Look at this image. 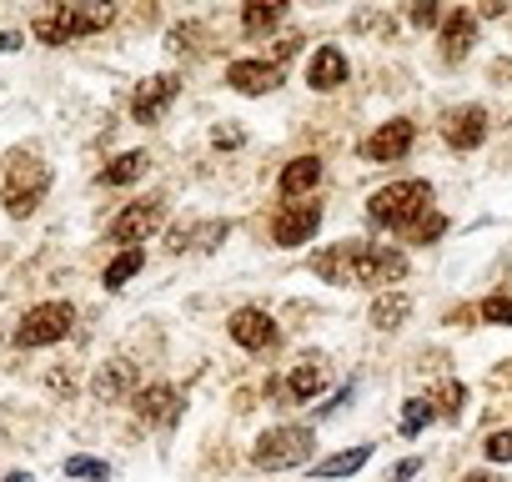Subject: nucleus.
<instances>
[{
    "mask_svg": "<svg viewBox=\"0 0 512 482\" xmlns=\"http://www.w3.org/2000/svg\"><path fill=\"white\" fill-rule=\"evenodd\" d=\"M111 21H116V6H111V0H66V6L36 16L31 31H36V41H46V46H66V41H81V36L106 31Z\"/></svg>",
    "mask_w": 512,
    "mask_h": 482,
    "instance_id": "obj_2",
    "label": "nucleus"
},
{
    "mask_svg": "<svg viewBox=\"0 0 512 482\" xmlns=\"http://www.w3.org/2000/svg\"><path fill=\"white\" fill-rule=\"evenodd\" d=\"M442 231H447V216H442V211H427V216H422V221H417L407 236L417 241V247H432V241H437Z\"/></svg>",
    "mask_w": 512,
    "mask_h": 482,
    "instance_id": "obj_28",
    "label": "nucleus"
},
{
    "mask_svg": "<svg viewBox=\"0 0 512 482\" xmlns=\"http://www.w3.org/2000/svg\"><path fill=\"white\" fill-rule=\"evenodd\" d=\"M96 397H106V402L136 397V372H131V362H106V367L96 372Z\"/></svg>",
    "mask_w": 512,
    "mask_h": 482,
    "instance_id": "obj_19",
    "label": "nucleus"
},
{
    "mask_svg": "<svg viewBox=\"0 0 512 482\" xmlns=\"http://www.w3.org/2000/svg\"><path fill=\"white\" fill-rule=\"evenodd\" d=\"M322 226V206L317 201H292L277 221H272V241L277 247H302V241H312Z\"/></svg>",
    "mask_w": 512,
    "mask_h": 482,
    "instance_id": "obj_8",
    "label": "nucleus"
},
{
    "mask_svg": "<svg viewBox=\"0 0 512 482\" xmlns=\"http://www.w3.org/2000/svg\"><path fill=\"white\" fill-rule=\"evenodd\" d=\"M462 402H467V387H462V382H442L432 407H437L442 417H452V422H457V417H462Z\"/></svg>",
    "mask_w": 512,
    "mask_h": 482,
    "instance_id": "obj_27",
    "label": "nucleus"
},
{
    "mask_svg": "<svg viewBox=\"0 0 512 482\" xmlns=\"http://www.w3.org/2000/svg\"><path fill=\"white\" fill-rule=\"evenodd\" d=\"M46 191H51V166L41 156L21 151L11 161V171H6V191H0V196H6V211L11 216H31L46 201Z\"/></svg>",
    "mask_w": 512,
    "mask_h": 482,
    "instance_id": "obj_4",
    "label": "nucleus"
},
{
    "mask_svg": "<svg viewBox=\"0 0 512 482\" xmlns=\"http://www.w3.org/2000/svg\"><path fill=\"white\" fill-rule=\"evenodd\" d=\"M146 166H151V156L146 151H126V156H116L111 166H101V186H131V181H141L146 176Z\"/></svg>",
    "mask_w": 512,
    "mask_h": 482,
    "instance_id": "obj_21",
    "label": "nucleus"
},
{
    "mask_svg": "<svg viewBox=\"0 0 512 482\" xmlns=\"http://www.w3.org/2000/svg\"><path fill=\"white\" fill-rule=\"evenodd\" d=\"M462 482H502V477H497V472H487V467H482V472H467V477H462Z\"/></svg>",
    "mask_w": 512,
    "mask_h": 482,
    "instance_id": "obj_37",
    "label": "nucleus"
},
{
    "mask_svg": "<svg viewBox=\"0 0 512 482\" xmlns=\"http://www.w3.org/2000/svg\"><path fill=\"white\" fill-rule=\"evenodd\" d=\"M226 81L241 96H272L282 86V66L277 61H231L226 66Z\"/></svg>",
    "mask_w": 512,
    "mask_h": 482,
    "instance_id": "obj_11",
    "label": "nucleus"
},
{
    "mask_svg": "<svg viewBox=\"0 0 512 482\" xmlns=\"http://www.w3.org/2000/svg\"><path fill=\"white\" fill-rule=\"evenodd\" d=\"M432 417H437L432 397H412V402H402V437H417Z\"/></svg>",
    "mask_w": 512,
    "mask_h": 482,
    "instance_id": "obj_26",
    "label": "nucleus"
},
{
    "mask_svg": "<svg viewBox=\"0 0 512 482\" xmlns=\"http://www.w3.org/2000/svg\"><path fill=\"white\" fill-rule=\"evenodd\" d=\"M417 472H422V457H407V462L392 467V482H407V477H417Z\"/></svg>",
    "mask_w": 512,
    "mask_h": 482,
    "instance_id": "obj_34",
    "label": "nucleus"
},
{
    "mask_svg": "<svg viewBox=\"0 0 512 482\" xmlns=\"http://www.w3.org/2000/svg\"><path fill=\"white\" fill-rule=\"evenodd\" d=\"M407 312H412V302H407L402 292H382V297L372 302V317H367V322H372L377 332H397V327L407 322Z\"/></svg>",
    "mask_w": 512,
    "mask_h": 482,
    "instance_id": "obj_22",
    "label": "nucleus"
},
{
    "mask_svg": "<svg viewBox=\"0 0 512 482\" xmlns=\"http://www.w3.org/2000/svg\"><path fill=\"white\" fill-rule=\"evenodd\" d=\"M282 16H287V0H246V6H241V31H246V36H262V31H272Z\"/></svg>",
    "mask_w": 512,
    "mask_h": 482,
    "instance_id": "obj_20",
    "label": "nucleus"
},
{
    "mask_svg": "<svg viewBox=\"0 0 512 482\" xmlns=\"http://www.w3.org/2000/svg\"><path fill=\"white\" fill-rule=\"evenodd\" d=\"M317 181H322V156H297V161H287V166H282V181H277V186H282V196H287V201H297V196H302V191H312Z\"/></svg>",
    "mask_w": 512,
    "mask_h": 482,
    "instance_id": "obj_18",
    "label": "nucleus"
},
{
    "mask_svg": "<svg viewBox=\"0 0 512 482\" xmlns=\"http://www.w3.org/2000/svg\"><path fill=\"white\" fill-rule=\"evenodd\" d=\"M312 427H272L256 437L251 447V462L262 467V472H287V467H302L312 457Z\"/></svg>",
    "mask_w": 512,
    "mask_h": 482,
    "instance_id": "obj_5",
    "label": "nucleus"
},
{
    "mask_svg": "<svg viewBox=\"0 0 512 482\" xmlns=\"http://www.w3.org/2000/svg\"><path fill=\"white\" fill-rule=\"evenodd\" d=\"M297 51H302V41H297V36H287V41H277V61H292Z\"/></svg>",
    "mask_w": 512,
    "mask_h": 482,
    "instance_id": "obj_36",
    "label": "nucleus"
},
{
    "mask_svg": "<svg viewBox=\"0 0 512 482\" xmlns=\"http://www.w3.org/2000/svg\"><path fill=\"white\" fill-rule=\"evenodd\" d=\"M166 46H171L176 56H201V51H206V26H201V21H181V26H171Z\"/></svg>",
    "mask_w": 512,
    "mask_h": 482,
    "instance_id": "obj_25",
    "label": "nucleus"
},
{
    "mask_svg": "<svg viewBox=\"0 0 512 482\" xmlns=\"http://www.w3.org/2000/svg\"><path fill=\"white\" fill-rule=\"evenodd\" d=\"M161 216H166V201H161V196H146V201L126 206V211L111 221V241H121V247H136V241H146V236L161 226Z\"/></svg>",
    "mask_w": 512,
    "mask_h": 482,
    "instance_id": "obj_7",
    "label": "nucleus"
},
{
    "mask_svg": "<svg viewBox=\"0 0 512 482\" xmlns=\"http://www.w3.org/2000/svg\"><path fill=\"white\" fill-rule=\"evenodd\" d=\"M71 322H76V307L71 302H41L16 327V347H51V342L71 337Z\"/></svg>",
    "mask_w": 512,
    "mask_h": 482,
    "instance_id": "obj_6",
    "label": "nucleus"
},
{
    "mask_svg": "<svg viewBox=\"0 0 512 482\" xmlns=\"http://www.w3.org/2000/svg\"><path fill=\"white\" fill-rule=\"evenodd\" d=\"M347 81V56L337 51V46H322L317 56H312V66H307V86L312 91H337Z\"/></svg>",
    "mask_w": 512,
    "mask_h": 482,
    "instance_id": "obj_17",
    "label": "nucleus"
},
{
    "mask_svg": "<svg viewBox=\"0 0 512 482\" xmlns=\"http://www.w3.org/2000/svg\"><path fill=\"white\" fill-rule=\"evenodd\" d=\"M66 477H91V482H106V477H111V462H101V457H71V462H66Z\"/></svg>",
    "mask_w": 512,
    "mask_h": 482,
    "instance_id": "obj_29",
    "label": "nucleus"
},
{
    "mask_svg": "<svg viewBox=\"0 0 512 482\" xmlns=\"http://www.w3.org/2000/svg\"><path fill=\"white\" fill-rule=\"evenodd\" d=\"M312 272L342 287H382V282H402L407 277V257L387 252V247H362V241H342L332 252L312 257Z\"/></svg>",
    "mask_w": 512,
    "mask_h": 482,
    "instance_id": "obj_1",
    "label": "nucleus"
},
{
    "mask_svg": "<svg viewBox=\"0 0 512 482\" xmlns=\"http://www.w3.org/2000/svg\"><path fill=\"white\" fill-rule=\"evenodd\" d=\"M141 267H146V252H141V247H126V252H121V257L106 267V277H101V282H106V292H121V287H126V282H131Z\"/></svg>",
    "mask_w": 512,
    "mask_h": 482,
    "instance_id": "obj_24",
    "label": "nucleus"
},
{
    "mask_svg": "<svg viewBox=\"0 0 512 482\" xmlns=\"http://www.w3.org/2000/svg\"><path fill=\"white\" fill-rule=\"evenodd\" d=\"M322 387H327V372H322L317 362H297V367L287 372V382H272L267 392H272V397H287V402H312Z\"/></svg>",
    "mask_w": 512,
    "mask_h": 482,
    "instance_id": "obj_15",
    "label": "nucleus"
},
{
    "mask_svg": "<svg viewBox=\"0 0 512 482\" xmlns=\"http://www.w3.org/2000/svg\"><path fill=\"white\" fill-rule=\"evenodd\" d=\"M176 91H181V81H176V76H146V81L136 86L131 116H136L141 126H156V121L166 116V106L176 101Z\"/></svg>",
    "mask_w": 512,
    "mask_h": 482,
    "instance_id": "obj_10",
    "label": "nucleus"
},
{
    "mask_svg": "<svg viewBox=\"0 0 512 482\" xmlns=\"http://www.w3.org/2000/svg\"><path fill=\"white\" fill-rule=\"evenodd\" d=\"M442 136H447V146H457V151H477V146L487 141V111H482V106L452 111V116L442 121Z\"/></svg>",
    "mask_w": 512,
    "mask_h": 482,
    "instance_id": "obj_13",
    "label": "nucleus"
},
{
    "mask_svg": "<svg viewBox=\"0 0 512 482\" xmlns=\"http://www.w3.org/2000/svg\"><path fill=\"white\" fill-rule=\"evenodd\" d=\"M482 452H487L492 462H512V427H502V432H492V437L482 442Z\"/></svg>",
    "mask_w": 512,
    "mask_h": 482,
    "instance_id": "obj_30",
    "label": "nucleus"
},
{
    "mask_svg": "<svg viewBox=\"0 0 512 482\" xmlns=\"http://www.w3.org/2000/svg\"><path fill=\"white\" fill-rule=\"evenodd\" d=\"M6 482H36L31 472H6Z\"/></svg>",
    "mask_w": 512,
    "mask_h": 482,
    "instance_id": "obj_39",
    "label": "nucleus"
},
{
    "mask_svg": "<svg viewBox=\"0 0 512 482\" xmlns=\"http://www.w3.org/2000/svg\"><path fill=\"white\" fill-rule=\"evenodd\" d=\"M412 136H417V131H412V121H402V116H397V121H387V126H377V131L367 136L362 156H367V161H377V166L402 161V156L412 151Z\"/></svg>",
    "mask_w": 512,
    "mask_h": 482,
    "instance_id": "obj_12",
    "label": "nucleus"
},
{
    "mask_svg": "<svg viewBox=\"0 0 512 482\" xmlns=\"http://www.w3.org/2000/svg\"><path fill=\"white\" fill-rule=\"evenodd\" d=\"M211 141H216L221 151H236V146H241V131H236V126H221V131H211Z\"/></svg>",
    "mask_w": 512,
    "mask_h": 482,
    "instance_id": "obj_33",
    "label": "nucleus"
},
{
    "mask_svg": "<svg viewBox=\"0 0 512 482\" xmlns=\"http://www.w3.org/2000/svg\"><path fill=\"white\" fill-rule=\"evenodd\" d=\"M472 41H477V16L472 11H457V16L442 21V61H452V66L467 61Z\"/></svg>",
    "mask_w": 512,
    "mask_h": 482,
    "instance_id": "obj_16",
    "label": "nucleus"
},
{
    "mask_svg": "<svg viewBox=\"0 0 512 482\" xmlns=\"http://www.w3.org/2000/svg\"><path fill=\"white\" fill-rule=\"evenodd\" d=\"M482 317L497 322V327H512V297H487L482 302Z\"/></svg>",
    "mask_w": 512,
    "mask_h": 482,
    "instance_id": "obj_31",
    "label": "nucleus"
},
{
    "mask_svg": "<svg viewBox=\"0 0 512 482\" xmlns=\"http://www.w3.org/2000/svg\"><path fill=\"white\" fill-rule=\"evenodd\" d=\"M21 46H26L21 31H0V56H6V51H21Z\"/></svg>",
    "mask_w": 512,
    "mask_h": 482,
    "instance_id": "obj_35",
    "label": "nucleus"
},
{
    "mask_svg": "<svg viewBox=\"0 0 512 482\" xmlns=\"http://www.w3.org/2000/svg\"><path fill=\"white\" fill-rule=\"evenodd\" d=\"M136 417H141V422H151V427H171V422L181 417V392H176V387H166V382H156V387L136 392Z\"/></svg>",
    "mask_w": 512,
    "mask_h": 482,
    "instance_id": "obj_14",
    "label": "nucleus"
},
{
    "mask_svg": "<svg viewBox=\"0 0 512 482\" xmlns=\"http://www.w3.org/2000/svg\"><path fill=\"white\" fill-rule=\"evenodd\" d=\"M367 211H372L377 226L412 231V226L432 211V186H427V181H392V186H382V191L367 201Z\"/></svg>",
    "mask_w": 512,
    "mask_h": 482,
    "instance_id": "obj_3",
    "label": "nucleus"
},
{
    "mask_svg": "<svg viewBox=\"0 0 512 482\" xmlns=\"http://www.w3.org/2000/svg\"><path fill=\"white\" fill-rule=\"evenodd\" d=\"M367 457H372V447H347V452H332V457H322V462L312 467V477H352L357 467H367Z\"/></svg>",
    "mask_w": 512,
    "mask_h": 482,
    "instance_id": "obj_23",
    "label": "nucleus"
},
{
    "mask_svg": "<svg viewBox=\"0 0 512 482\" xmlns=\"http://www.w3.org/2000/svg\"><path fill=\"white\" fill-rule=\"evenodd\" d=\"M226 332H231V342L246 347V352H267V347H277V322H272L262 307H241V312H231Z\"/></svg>",
    "mask_w": 512,
    "mask_h": 482,
    "instance_id": "obj_9",
    "label": "nucleus"
},
{
    "mask_svg": "<svg viewBox=\"0 0 512 482\" xmlns=\"http://www.w3.org/2000/svg\"><path fill=\"white\" fill-rule=\"evenodd\" d=\"M407 16H412V26H432L437 21V0H412Z\"/></svg>",
    "mask_w": 512,
    "mask_h": 482,
    "instance_id": "obj_32",
    "label": "nucleus"
},
{
    "mask_svg": "<svg viewBox=\"0 0 512 482\" xmlns=\"http://www.w3.org/2000/svg\"><path fill=\"white\" fill-rule=\"evenodd\" d=\"M502 11H507V0H487V6H482V16H492V21H497Z\"/></svg>",
    "mask_w": 512,
    "mask_h": 482,
    "instance_id": "obj_38",
    "label": "nucleus"
}]
</instances>
